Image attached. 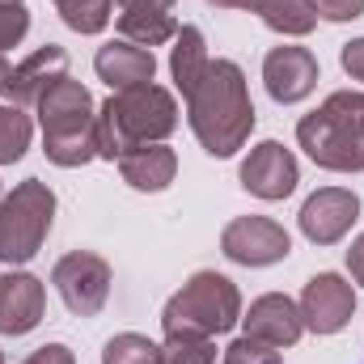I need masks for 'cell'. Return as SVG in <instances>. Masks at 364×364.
I'll return each mask as SVG.
<instances>
[{
	"label": "cell",
	"instance_id": "obj_3",
	"mask_svg": "<svg viewBox=\"0 0 364 364\" xmlns=\"http://www.w3.org/2000/svg\"><path fill=\"white\" fill-rule=\"evenodd\" d=\"M305 157L331 174H364V93L339 90L296 123Z\"/></svg>",
	"mask_w": 364,
	"mask_h": 364
},
{
	"label": "cell",
	"instance_id": "obj_16",
	"mask_svg": "<svg viewBox=\"0 0 364 364\" xmlns=\"http://www.w3.org/2000/svg\"><path fill=\"white\" fill-rule=\"evenodd\" d=\"M93 73L110 85V90H136V85H149L157 77V55L149 47H136L127 38H114V43H102L97 55H93Z\"/></svg>",
	"mask_w": 364,
	"mask_h": 364
},
{
	"label": "cell",
	"instance_id": "obj_23",
	"mask_svg": "<svg viewBox=\"0 0 364 364\" xmlns=\"http://www.w3.org/2000/svg\"><path fill=\"white\" fill-rule=\"evenodd\" d=\"M102 364H161V348H157L149 335L123 331V335L106 339V348H102Z\"/></svg>",
	"mask_w": 364,
	"mask_h": 364
},
{
	"label": "cell",
	"instance_id": "obj_13",
	"mask_svg": "<svg viewBox=\"0 0 364 364\" xmlns=\"http://www.w3.org/2000/svg\"><path fill=\"white\" fill-rule=\"evenodd\" d=\"M242 326H246V339L255 343H267L275 352L301 343L305 335V318H301V305L284 292H267L259 301H250V309L242 314Z\"/></svg>",
	"mask_w": 364,
	"mask_h": 364
},
{
	"label": "cell",
	"instance_id": "obj_6",
	"mask_svg": "<svg viewBox=\"0 0 364 364\" xmlns=\"http://www.w3.org/2000/svg\"><path fill=\"white\" fill-rule=\"evenodd\" d=\"M55 225V191L43 178L17 182L0 199V263L26 267Z\"/></svg>",
	"mask_w": 364,
	"mask_h": 364
},
{
	"label": "cell",
	"instance_id": "obj_34",
	"mask_svg": "<svg viewBox=\"0 0 364 364\" xmlns=\"http://www.w3.org/2000/svg\"><path fill=\"white\" fill-rule=\"evenodd\" d=\"M0 364H4V352H0Z\"/></svg>",
	"mask_w": 364,
	"mask_h": 364
},
{
	"label": "cell",
	"instance_id": "obj_27",
	"mask_svg": "<svg viewBox=\"0 0 364 364\" xmlns=\"http://www.w3.org/2000/svg\"><path fill=\"white\" fill-rule=\"evenodd\" d=\"M314 9L326 21H356V17H364V0H314Z\"/></svg>",
	"mask_w": 364,
	"mask_h": 364
},
{
	"label": "cell",
	"instance_id": "obj_2",
	"mask_svg": "<svg viewBox=\"0 0 364 364\" xmlns=\"http://www.w3.org/2000/svg\"><path fill=\"white\" fill-rule=\"evenodd\" d=\"M174 132H178V97L153 81L110 93L97 106V157L102 161H119L136 144H166V136Z\"/></svg>",
	"mask_w": 364,
	"mask_h": 364
},
{
	"label": "cell",
	"instance_id": "obj_15",
	"mask_svg": "<svg viewBox=\"0 0 364 364\" xmlns=\"http://www.w3.org/2000/svg\"><path fill=\"white\" fill-rule=\"evenodd\" d=\"M174 4L178 0H119L114 4L119 34L136 47H149V51L161 43H174V34H178Z\"/></svg>",
	"mask_w": 364,
	"mask_h": 364
},
{
	"label": "cell",
	"instance_id": "obj_26",
	"mask_svg": "<svg viewBox=\"0 0 364 364\" xmlns=\"http://www.w3.org/2000/svg\"><path fill=\"white\" fill-rule=\"evenodd\" d=\"M30 34V13L26 4H0V51L17 47Z\"/></svg>",
	"mask_w": 364,
	"mask_h": 364
},
{
	"label": "cell",
	"instance_id": "obj_1",
	"mask_svg": "<svg viewBox=\"0 0 364 364\" xmlns=\"http://www.w3.org/2000/svg\"><path fill=\"white\" fill-rule=\"evenodd\" d=\"M186 123L208 157H233L255 132V102L246 73L233 60H212L203 81L186 97Z\"/></svg>",
	"mask_w": 364,
	"mask_h": 364
},
{
	"label": "cell",
	"instance_id": "obj_25",
	"mask_svg": "<svg viewBox=\"0 0 364 364\" xmlns=\"http://www.w3.org/2000/svg\"><path fill=\"white\" fill-rule=\"evenodd\" d=\"M220 364H279V352L267 348V343H255V339H233L229 348H225V356Z\"/></svg>",
	"mask_w": 364,
	"mask_h": 364
},
{
	"label": "cell",
	"instance_id": "obj_12",
	"mask_svg": "<svg viewBox=\"0 0 364 364\" xmlns=\"http://www.w3.org/2000/svg\"><path fill=\"white\" fill-rule=\"evenodd\" d=\"M263 85L272 93V102H279V106L305 102L318 90V55L309 47L279 43L263 55Z\"/></svg>",
	"mask_w": 364,
	"mask_h": 364
},
{
	"label": "cell",
	"instance_id": "obj_28",
	"mask_svg": "<svg viewBox=\"0 0 364 364\" xmlns=\"http://www.w3.org/2000/svg\"><path fill=\"white\" fill-rule=\"evenodd\" d=\"M21 364H77V356H73L68 343H43V348H34Z\"/></svg>",
	"mask_w": 364,
	"mask_h": 364
},
{
	"label": "cell",
	"instance_id": "obj_20",
	"mask_svg": "<svg viewBox=\"0 0 364 364\" xmlns=\"http://www.w3.org/2000/svg\"><path fill=\"white\" fill-rule=\"evenodd\" d=\"M250 13H259V21L275 34H284V38H305L318 26L314 0H255Z\"/></svg>",
	"mask_w": 364,
	"mask_h": 364
},
{
	"label": "cell",
	"instance_id": "obj_5",
	"mask_svg": "<svg viewBox=\"0 0 364 364\" xmlns=\"http://www.w3.org/2000/svg\"><path fill=\"white\" fill-rule=\"evenodd\" d=\"M242 322V292L229 275L220 272H195L161 309V331L166 335H203L216 339Z\"/></svg>",
	"mask_w": 364,
	"mask_h": 364
},
{
	"label": "cell",
	"instance_id": "obj_29",
	"mask_svg": "<svg viewBox=\"0 0 364 364\" xmlns=\"http://www.w3.org/2000/svg\"><path fill=\"white\" fill-rule=\"evenodd\" d=\"M339 64H343V73H348L352 81H364V38L343 43V51H339Z\"/></svg>",
	"mask_w": 364,
	"mask_h": 364
},
{
	"label": "cell",
	"instance_id": "obj_8",
	"mask_svg": "<svg viewBox=\"0 0 364 364\" xmlns=\"http://www.w3.org/2000/svg\"><path fill=\"white\" fill-rule=\"evenodd\" d=\"M220 255L242 267H275L292 255V237L272 216H233L220 229Z\"/></svg>",
	"mask_w": 364,
	"mask_h": 364
},
{
	"label": "cell",
	"instance_id": "obj_21",
	"mask_svg": "<svg viewBox=\"0 0 364 364\" xmlns=\"http://www.w3.org/2000/svg\"><path fill=\"white\" fill-rule=\"evenodd\" d=\"M30 136H34L30 114H26L21 106L4 102V106H0V166L21 161V157H26V149H30Z\"/></svg>",
	"mask_w": 364,
	"mask_h": 364
},
{
	"label": "cell",
	"instance_id": "obj_31",
	"mask_svg": "<svg viewBox=\"0 0 364 364\" xmlns=\"http://www.w3.org/2000/svg\"><path fill=\"white\" fill-rule=\"evenodd\" d=\"M216 9H255V0H208Z\"/></svg>",
	"mask_w": 364,
	"mask_h": 364
},
{
	"label": "cell",
	"instance_id": "obj_9",
	"mask_svg": "<svg viewBox=\"0 0 364 364\" xmlns=\"http://www.w3.org/2000/svg\"><path fill=\"white\" fill-rule=\"evenodd\" d=\"M356 220H360V195L348 191V186H322V191H314L301 203V216H296L305 242H314V246L343 242Z\"/></svg>",
	"mask_w": 364,
	"mask_h": 364
},
{
	"label": "cell",
	"instance_id": "obj_18",
	"mask_svg": "<svg viewBox=\"0 0 364 364\" xmlns=\"http://www.w3.org/2000/svg\"><path fill=\"white\" fill-rule=\"evenodd\" d=\"M119 174L132 191H166L170 182L178 178V153L170 144H136L119 157Z\"/></svg>",
	"mask_w": 364,
	"mask_h": 364
},
{
	"label": "cell",
	"instance_id": "obj_4",
	"mask_svg": "<svg viewBox=\"0 0 364 364\" xmlns=\"http://www.w3.org/2000/svg\"><path fill=\"white\" fill-rule=\"evenodd\" d=\"M34 110H38V127H43V153L51 166L77 170L97 157V106L81 81L60 77L38 97Z\"/></svg>",
	"mask_w": 364,
	"mask_h": 364
},
{
	"label": "cell",
	"instance_id": "obj_14",
	"mask_svg": "<svg viewBox=\"0 0 364 364\" xmlns=\"http://www.w3.org/2000/svg\"><path fill=\"white\" fill-rule=\"evenodd\" d=\"M47 314V288L30 272H4L0 275V335L17 339L30 335Z\"/></svg>",
	"mask_w": 364,
	"mask_h": 364
},
{
	"label": "cell",
	"instance_id": "obj_7",
	"mask_svg": "<svg viewBox=\"0 0 364 364\" xmlns=\"http://www.w3.org/2000/svg\"><path fill=\"white\" fill-rule=\"evenodd\" d=\"M51 284L60 292V301L68 305V314L77 318H97L110 301V284L114 272L102 255L93 250H68L55 267H51Z\"/></svg>",
	"mask_w": 364,
	"mask_h": 364
},
{
	"label": "cell",
	"instance_id": "obj_22",
	"mask_svg": "<svg viewBox=\"0 0 364 364\" xmlns=\"http://www.w3.org/2000/svg\"><path fill=\"white\" fill-rule=\"evenodd\" d=\"M60 17L77 34H102L114 17V0H55Z\"/></svg>",
	"mask_w": 364,
	"mask_h": 364
},
{
	"label": "cell",
	"instance_id": "obj_33",
	"mask_svg": "<svg viewBox=\"0 0 364 364\" xmlns=\"http://www.w3.org/2000/svg\"><path fill=\"white\" fill-rule=\"evenodd\" d=\"M0 4H21V0H0Z\"/></svg>",
	"mask_w": 364,
	"mask_h": 364
},
{
	"label": "cell",
	"instance_id": "obj_24",
	"mask_svg": "<svg viewBox=\"0 0 364 364\" xmlns=\"http://www.w3.org/2000/svg\"><path fill=\"white\" fill-rule=\"evenodd\" d=\"M161 364H216V343L203 335H166Z\"/></svg>",
	"mask_w": 364,
	"mask_h": 364
},
{
	"label": "cell",
	"instance_id": "obj_11",
	"mask_svg": "<svg viewBox=\"0 0 364 364\" xmlns=\"http://www.w3.org/2000/svg\"><path fill=\"white\" fill-rule=\"evenodd\" d=\"M242 186L255 195V199H288L292 191H296V182H301V166H296V157H292V149H284L279 140H263V144H255L250 153H246V161H242Z\"/></svg>",
	"mask_w": 364,
	"mask_h": 364
},
{
	"label": "cell",
	"instance_id": "obj_32",
	"mask_svg": "<svg viewBox=\"0 0 364 364\" xmlns=\"http://www.w3.org/2000/svg\"><path fill=\"white\" fill-rule=\"evenodd\" d=\"M9 77H13V68H9V60L0 51V93H9Z\"/></svg>",
	"mask_w": 364,
	"mask_h": 364
},
{
	"label": "cell",
	"instance_id": "obj_17",
	"mask_svg": "<svg viewBox=\"0 0 364 364\" xmlns=\"http://www.w3.org/2000/svg\"><path fill=\"white\" fill-rule=\"evenodd\" d=\"M60 77H68V51L64 47H55V43H47V47H38V51H30L17 68H13V77H9V97H13V106H38V97L51 90Z\"/></svg>",
	"mask_w": 364,
	"mask_h": 364
},
{
	"label": "cell",
	"instance_id": "obj_10",
	"mask_svg": "<svg viewBox=\"0 0 364 364\" xmlns=\"http://www.w3.org/2000/svg\"><path fill=\"white\" fill-rule=\"evenodd\" d=\"M296 305H301L305 331H314V335H339L352 322V314H356V288L343 275L322 272L305 284V292H301Z\"/></svg>",
	"mask_w": 364,
	"mask_h": 364
},
{
	"label": "cell",
	"instance_id": "obj_19",
	"mask_svg": "<svg viewBox=\"0 0 364 364\" xmlns=\"http://www.w3.org/2000/svg\"><path fill=\"white\" fill-rule=\"evenodd\" d=\"M208 64H212V55H208L203 30H199V26H178L174 47H170V77H174V85H178L182 97L195 93V85H199L203 73H208Z\"/></svg>",
	"mask_w": 364,
	"mask_h": 364
},
{
	"label": "cell",
	"instance_id": "obj_30",
	"mask_svg": "<svg viewBox=\"0 0 364 364\" xmlns=\"http://www.w3.org/2000/svg\"><path fill=\"white\" fill-rule=\"evenodd\" d=\"M348 272H352V279L364 288V233L348 246Z\"/></svg>",
	"mask_w": 364,
	"mask_h": 364
}]
</instances>
